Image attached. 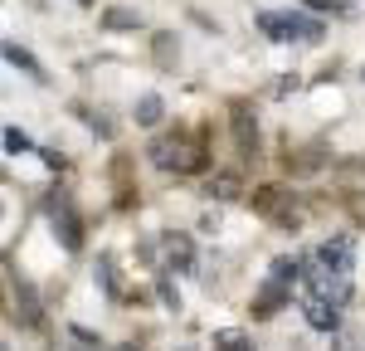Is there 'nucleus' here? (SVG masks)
Here are the masks:
<instances>
[{"label": "nucleus", "mask_w": 365, "mask_h": 351, "mask_svg": "<svg viewBox=\"0 0 365 351\" xmlns=\"http://www.w3.org/2000/svg\"><path fill=\"white\" fill-rule=\"evenodd\" d=\"M307 288H312V297H327V302H346L351 297V278H341V273H327V268H312L307 273Z\"/></svg>", "instance_id": "obj_1"}, {"label": "nucleus", "mask_w": 365, "mask_h": 351, "mask_svg": "<svg viewBox=\"0 0 365 351\" xmlns=\"http://www.w3.org/2000/svg\"><path fill=\"white\" fill-rule=\"evenodd\" d=\"M297 278H307L297 259H273V283H297Z\"/></svg>", "instance_id": "obj_8"}, {"label": "nucleus", "mask_w": 365, "mask_h": 351, "mask_svg": "<svg viewBox=\"0 0 365 351\" xmlns=\"http://www.w3.org/2000/svg\"><path fill=\"white\" fill-rule=\"evenodd\" d=\"M5 151H10V156H25V151H34L29 132H20V127H5Z\"/></svg>", "instance_id": "obj_9"}, {"label": "nucleus", "mask_w": 365, "mask_h": 351, "mask_svg": "<svg viewBox=\"0 0 365 351\" xmlns=\"http://www.w3.org/2000/svg\"><path fill=\"white\" fill-rule=\"evenodd\" d=\"M103 20H108V29H137L141 25V15H132V10H108Z\"/></svg>", "instance_id": "obj_12"}, {"label": "nucleus", "mask_w": 365, "mask_h": 351, "mask_svg": "<svg viewBox=\"0 0 365 351\" xmlns=\"http://www.w3.org/2000/svg\"><path fill=\"white\" fill-rule=\"evenodd\" d=\"M161 113H166V103H161L156 93H141V98H137V122H141V127H156Z\"/></svg>", "instance_id": "obj_6"}, {"label": "nucleus", "mask_w": 365, "mask_h": 351, "mask_svg": "<svg viewBox=\"0 0 365 351\" xmlns=\"http://www.w3.org/2000/svg\"><path fill=\"white\" fill-rule=\"evenodd\" d=\"M234 137H239V151L253 156V146H258V127H249V113H244V108H234Z\"/></svg>", "instance_id": "obj_4"}, {"label": "nucleus", "mask_w": 365, "mask_h": 351, "mask_svg": "<svg viewBox=\"0 0 365 351\" xmlns=\"http://www.w3.org/2000/svg\"><path fill=\"white\" fill-rule=\"evenodd\" d=\"M5 58H10L15 68H25V73L34 78V83H44V68L34 63V54H29V49H20V44H5Z\"/></svg>", "instance_id": "obj_7"}, {"label": "nucleus", "mask_w": 365, "mask_h": 351, "mask_svg": "<svg viewBox=\"0 0 365 351\" xmlns=\"http://www.w3.org/2000/svg\"><path fill=\"white\" fill-rule=\"evenodd\" d=\"M282 205H287V190H278V185H268V190L258 195V210H263V215H278Z\"/></svg>", "instance_id": "obj_11"}, {"label": "nucleus", "mask_w": 365, "mask_h": 351, "mask_svg": "<svg viewBox=\"0 0 365 351\" xmlns=\"http://www.w3.org/2000/svg\"><path fill=\"white\" fill-rule=\"evenodd\" d=\"M215 351H253L244 332H215Z\"/></svg>", "instance_id": "obj_10"}, {"label": "nucleus", "mask_w": 365, "mask_h": 351, "mask_svg": "<svg viewBox=\"0 0 365 351\" xmlns=\"http://www.w3.org/2000/svg\"><path fill=\"white\" fill-rule=\"evenodd\" d=\"M302 312H307V322L317 327V332H336V327H341V307H336V302H327V297H307Z\"/></svg>", "instance_id": "obj_3"}, {"label": "nucleus", "mask_w": 365, "mask_h": 351, "mask_svg": "<svg viewBox=\"0 0 365 351\" xmlns=\"http://www.w3.org/2000/svg\"><path fill=\"white\" fill-rule=\"evenodd\" d=\"M78 5H93V0H78Z\"/></svg>", "instance_id": "obj_13"}, {"label": "nucleus", "mask_w": 365, "mask_h": 351, "mask_svg": "<svg viewBox=\"0 0 365 351\" xmlns=\"http://www.w3.org/2000/svg\"><path fill=\"white\" fill-rule=\"evenodd\" d=\"M317 263H322L327 273L351 278V263H356V254H351V239H327V244L317 249Z\"/></svg>", "instance_id": "obj_2"}, {"label": "nucleus", "mask_w": 365, "mask_h": 351, "mask_svg": "<svg viewBox=\"0 0 365 351\" xmlns=\"http://www.w3.org/2000/svg\"><path fill=\"white\" fill-rule=\"evenodd\" d=\"M205 195H210V200H234V195H239V176H229V171L210 176V185H205Z\"/></svg>", "instance_id": "obj_5"}]
</instances>
